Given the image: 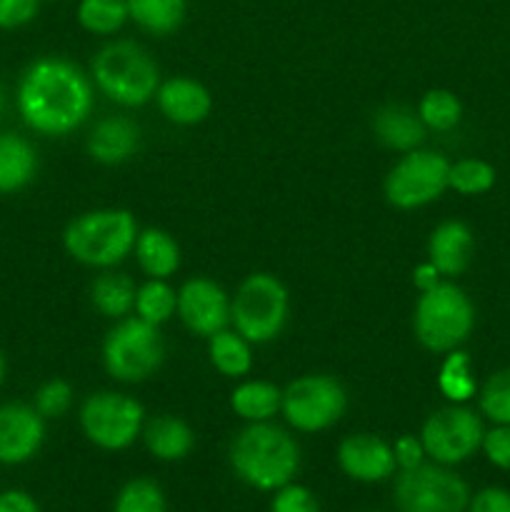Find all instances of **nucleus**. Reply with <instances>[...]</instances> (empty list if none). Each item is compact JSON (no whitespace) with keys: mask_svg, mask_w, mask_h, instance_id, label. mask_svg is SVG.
<instances>
[{"mask_svg":"<svg viewBox=\"0 0 510 512\" xmlns=\"http://www.w3.org/2000/svg\"><path fill=\"white\" fill-rule=\"evenodd\" d=\"M93 108L88 78L63 58H43L25 70L18 88V110L28 128L43 135H65L85 123Z\"/></svg>","mask_w":510,"mask_h":512,"instance_id":"1","label":"nucleus"},{"mask_svg":"<svg viewBox=\"0 0 510 512\" xmlns=\"http://www.w3.org/2000/svg\"><path fill=\"white\" fill-rule=\"evenodd\" d=\"M230 465L250 488L280 490L298 473L300 450L278 425L250 423L230 445Z\"/></svg>","mask_w":510,"mask_h":512,"instance_id":"2","label":"nucleus"},{"mask_svg":"<svg viewBox=\"0 0 510 512\" xmlns=\"http://www.w3.org/2000/svg\"><path fill=\"white\" fill-rule=\"evenodd\" d=\"M138 223L128 210H90L65 228V250L90 268H113L135 248Z\"/></svg>","mask_w":510,"mask_h":512,"instance_id":"3","label":"nucleus"},{"mask_svg":"<svg viewBox=\"0 0 510 512\" xmlns=\"http://www.w3.org/2000/svg\"><path fill=\"white\" fill-rule=\"evenodd\" d=\"M93 78L100 93L125 108L145 105L160 88L158 65L133 40H115L100 48L93 60Z\"/></svg>","mask_w":510,"mask_h":512,"instance_id":"4","label":"nucleus"},{"mask_svg":"<svg viewBox=\"0 0 510 512\" xmlns=\"http://www.w3.org/2000/svg\"><path fill=\"white\" fill-rule=\"evenodd\" d=\"M475 325V308L468 295L453 283L440 280L425 290L415 305V338L430 353H450L468 340Z\"/></svg>","mask_w":510,"mask_h":512,"instance_id":"5","label":"nucleus"},{"mask_svg":"<svg viewBox=\"0 0 510 512\" xmlns=\"http://www.w3.org/2000/svg\"><path fill=\"white\" fill-rule=\"evenodd\" d=\"M230 320L248 343H270L288 320V290L270 273L248 275L230 300Z\"/></svg>","mask_w":510,"mask_h":512,"instance_id":"6","label":"nucleus"},{"mask_svg":"<svg viewBox=\"0 0 510 512\" xmlns=\"http://www.w3.org/2000/svg\"><path fill=\"white\" fill-rule=\"evenodd\" d=\"M163 360L165 345L158 328L140 318H123L105 338V370L120 383H143L158 373Z\"/></svg>","mask_w":510,"mask_h":512,"instance_id":"7","label":"nucleus"},{"mask_svg":"<svg viewBox=\"0 0 510 512\" xmlns=\"http://www.w3.org/2000/svg\"><path fill=\"white\" fill-rule=\"evenodd\" d=\"M395 503L400 512H465L470 490L448 465H418L395 478Z\"/></svg>","mask_w":510,"mask_h":512,"instance_id":"8","label":"nucleus"},{"mask_svg":"<svg viewBox=\"0 0 510 512\" xmlns=\"http://www.w3.org/2000/svg\"><path fill=\"white\" fill-rule=\"evenodd\" d=\"M450 163L433 150H408L385 178V198L400 210L423 208L448 188Z\"/></svg>","mask_w":510,"mask_h":512,"instance_id":"9","label":"nucleus"},{"mask_svg":"<svg viewBox=\"0 0 510 512\" xmlns=\"http://www.w3.org/2000/svg\"><path fill=\"white\" fill-rule=\"evenodd\" d=\"M348 405L343 385L330 375H303L283 390L285 420L300 433H320L338 423Z\"/></svg>","mask_w":510,"mask_h":512,"instance_id":"10","label":"nucleus"},{"mask_svg":"<svg viewBox=\"0 0 510 512\" xmlns=\"http://www.w3.org/2000/svg\"><path fill=\"white\" fill-rule=\"evenodd\" d=\"M143 405L123 393H95L80 408L85 438L103 450H125L143 430Z\"/></svg>","mask_w":510,"mask_h":512,"instance_id":"11","label":"nucleus"},{"mask_svg":"<svg viewBox=\"0 0 510 512\" xmlns=\"http://www.w3.org/2000/svg\"><path fill=\"white\" fill-rule=\"evenodd\" d=\"M483 420L468 408L450 405L435 410L420 430L425 455L438 465H458L473 458L483 445Z\"/></svg>","mask_w":510,"mask_h":512,"instance_id":"12","label":"nucleus"},{"mask_svg":"<svg viewBox=\"0 0 510 512\" xmlns=\"http://www.w3.org/2000/svg\"><path fill=\"white\" fill-rule=\"evenodd\" d=\"M185 328L193 335L210 338L230 323V300L218 283L193 278L178 290V310Z\"/></svg>","mask_w":510,"mask_h":512,"instance_id":"13","label":"nucleus"},{"mask_svg":"<svg viewBox=\"0 0 510 512\" xmlns=\"http://www.w3.org/2000/svg\"><path fill=\"white\" fill-rule=\"evenodd\" d=\"M45 440L43 415L28 405L0 408V463L18 465L33 458Z\"/></svg>","mask_w":510,"mask_h":512,"instance_id":"14","label":"nucleus"},{"mask_svg":"<svg viewBox=\"0 0 510 512\" xmlns=\"http://www.w3.org/2000/svg\"><path fill=\"white\" fill-rule=\"evenodd\" d=\"M338 463L348 478L360 480V483H380L395 473L393 445L385 443L383 438L370 433L350 435L340 443Z\"/></svg>","mask_w":510,"mask_h":512,"instance_id":"15","label":"nucleus"},{"mask_svg":"<svg viewBox=\"0 0 510 512\" xmlns=\"http://www.w3.org/2000/svg\"><path fill=\"white\" fill-rule=\"evenodd\" d=\"M160 113L178 125L203 123L210 113V93L193 78H170L155 93Z\"/></svg>","mask_w":510,"mask_h":512,"instance_id":"16","label":"nucleus"},{"mask_svg":"<svg viewBox=\"0 0 510 512\" xmlns=\"http://www.w3.org/2000/svg\"><path fill=\"white\" fill-rule=\"evenodd\" d=\"M473 250V233L460 220H445L430 233L428 260L438 268L440 275L455 278V275L465 273V268L473 260Z\"/></svg>","mask_w":510,"mask_h":512,"instance_id":"17","label":"nucleus"},{"mask_svg":"<svg viewBox=\"0 0 510 512\" xmlns=\"http://www.w3.org/2000/svg\"><path fill=\"white\" fill-rule=\"evenodd\" d=\"M140 145V128L130 118L113 115L95 123L88 135V153L103 165H118L133 158Z\"/></svg>","mask_w":510,"mask_h":512,"instance_id":"18","label":"nucleus"},{"mask_svg":"<svg viewBox=\"0 0 510 512\" xmlns=\"http://www.w3.org/2000/svg\"><path fill=\"white\" fill-rule=\"evenodd\" d=\"M375 138L393 150H415L425 140V125L418 110L408 105H385L373 118Z\"/></svg>","mask_w":510,"mask_h":512,"instance_id":"19","label":"nucleus"},{"mask_svg":"<svg viewBox=\"0 0 510 512\" xmlns=\"http://www.w3.org/2000/svg\"><path fill=\"white\" fill-rule=\"evenodd\" d=\"M38 170L33 145L15 133H0V193H18Z\"/></svg>","mask_w":510,"mask_h":512,"instance_id":"20","label":"nucleus"},{"mask_svg":"<svg viewBox=\"0 0 510 512\" xmlns=\"http://www.w3.org/2000/svg\"><path fill=\"white\" fill-rule=\"evenodd\" d=\"M135 258H138L140 270L155 280H165L178 270L180 265V248L173 235L165 230L148 228L138 233L135 240Z\"/></svg>","mask_w":510,"mask_h":512,"instance_id":"21","label":"nucleus"},{"mask_svg":"<svg viewBox=\"0 0 510 512\" xmlns=\"http://www.w3.org/2000/svg\"><path fill=\"white\" fill-rule=\"evenodd\" d=\"M145 445L158 460H183L193 450L195 435L185 420L160 415L145 425Z\"/></svg>","mask_w":510,"mask_h":512,"instance_id":"22","label":"nucleus"},{"mask_svg":"<svg viewBox=\"0 0 510 512\" xmlns=\"http://www.w3.org/2000/svg\"><path fill=\"white\" fill-rule=\"evenodd\" d=\"M283 405V390L265 380H248L230 395V408L248 423H268Z\"/></svg>","mask_w":510,"mask_h":512,"instance_id":"23","label":"nucleus"},{"mask_svg":"<svg viewBox=\"0 0 510 512\" xmlns=\"http://www.w3.org/2000/svg\"><path fill=\"white\" fill-rule=\"evenodd\" d=\"M128 15L140 30L150 35H170L183 25L188 0H125Z\"/></svg>","mask_w":510,"mask_h":512,"instance_id":"24","label":"nucleus"},{"mask_svg":"<svg viewBox=\"0 0 510 512\" xmlns=\"http://www.w3.org/2000/svg\"><path fill=\"white\" fill-rule=\"evenodd\" d=\"M135 295L138 288L123 273H103L90 285V300L105 318L123 320L130 310H135Z\"/></svg>","mask_w":510,"mask_h":512,"instance_id":"25","label":"nucleus"},{"mask_svg":"<svg viewBox=\"0 0 510 512\" xmlns=\"http://www.w3.org/2000/svg\"><path fill=\"white\" fill-rule=\"evenodd\" d=\"M210 363L218 373L228 378H243L253 368V353L250 343L238 333V330H218L208 338Z\"/></svg>","mask_w":510,"mask_h":512,"instance_id":"26","label":"nucleus"},{"mask_svg":"<svg viewBox=\"0 0 510 512\" xmlns=\"http://www.w3.org/2000/svg\"><path fill=\"white\" fill-rule=\"evenodd\" d=\"M130 20L125 0H80L78 23L93 35H113Z\"/></svg>","mask_w":510,"mask_h":512,"instance_id":"27","label":"nucleus"},{"mask_svg":"<svg viewBox=\"0 0 510 512\" xmlns=\"http://www.w3.org/2000/svg\"><path fill=\"white\" fill-rule=\"evenodd\" d=\"M175 310H178V293L165 280L150 278L143 288H138V295H135V313L145 323L158 328V325L168 323L173 318Z\"/></svg>","mask_w":510,"mask_h":512,"instance_id":"28","label":"nucleus"},{"mask_svg":"<svg viewBox=\"0 0 510 512\" xmlns=\"http://www.w3.org/2000/svg\"><path fill=\"white\" fill-rule=\"evenodd\" d=\"M438 388L450 403H465L475 395L478 385H475L473 373H470V358L460 350H450L448 358L443 360L438 373Z\"/></svg>","mask_w":510,"mask_h":512,"instance_id":"29","label":"nucleus"},{"mask_svg":"<svg viewBox=\"0 0 510 512\" xmlns=\"http://www.w3.org/2000/svg\"><path fill=\"white\" fill-rule=\"evenodd\" d=\"M418 115L423 120L425 128L438 130V133H445V130H453L455 125L463 118V105L455 98V93L443 88L428 90V93L420 98Z\"/></svg>","mask_w":510,"mask_h":512,"instance_id":"30","label":"nucleus"},{"mask_svg":"<svg viewBox=\"0 0 510 512\" xmlns=\"http://www.w3.org/2000/svg\"><path fill=\"white\" fill-rule=\"evenodd\" d=\"M495 185V168L480 158H463L458 163H450L448 188L460 195H480L488 193Z\"/></svg>","mask_w":510,"mask_h":512,"instance_id":"31","label":"nucleus"},{"mask_svg":"<svg viewBox=\"0 0 510 512\" xmlns=\"http://www.w3.org/2000/svg\"><path fill=\"white\" fill-rule=\"evenodd\" d=\"M113 512H168L163 490L148 478L130 480L115 498Z\"/></svg>","mask_w":510,"mask_h":512,"instance_id":"32","label":"nucleus"},{"mask_svg":"<svg viewBox=\"0 0 510 512\" xmlns=\"http://www.w3.org/2000/svg\"><path fill=\"white\" fill-rule=\"evenodd\" d=\"M480 413L495 425H510V368L498 370L480 390Z\"/></svg>","mask_w":510,"mask_h":512,"instance_id":"33","label":"nucleus"},{"mask_svg":"<svg viewBox=\"0 0 510 512\" xmlns=\"http://www.w3.org/2000/svg\"><path fill=\"white\" fill-rule=\"evenodd\" d=\"M70 403H73V388L65 380H48L35 393V410L43 418H60V415L68 413Z\"/></svg>","mask_w":510,"mask_h":512,"instance_id":"34","label":"nucleus"},{"mask_svg":"<svg viewBox=\"0 0 510 512\" xmlns=\"http://www.w3.org/2000/svg\"><path fill=\"white\" fill-rule=\"evenodd\" d=\"M270 512H320V505L308 488L288 483L275 493Z\"/></svg>","mask_w":510,"mask_h":512,"instance_id":"35","label":"nucleus"},{"mask_svg":"<svg viewBox=\"0 0 510 512\" xmlns=\"http://www.w3.org/2000/svg\"><path fill=\"white\" fill-rule=\"evenodd\" d=\"M483 453L495 468L510 470V425H495L483 435Z\"/></svg>","mask_w":510,"mask_h":512,"instance_id":"36","label":"nucleus"},{"mask_svg":"<svg viewBox=\"0 0 510 512\" xmlns=\"http://www.w3.org/2000/svg\"><path fill=\"white\" fill-rule=\"evenodd\" d=\"M43 0H0V30L28 25L38 15Z\"/></svg>","mask_w":510,"mask_h":512,"instance_id":"37","label":"nucleus"},{"mask_svg":"<svg viewBox=\"0 0 510 512\" xmlns=\"http://www.w3.org/2000/svg\"><path fill=\"white\" fill-rule=\"evenodd\" d=\"M393 453L400 470L418 468L425 460V448L423 443H420V438H415V435H400L393 445Z\"/></svg>","mask_w":510,"mask_h":512,"instance_id":"38","label":"nucleus"},{"mask_svg":"<svg viewBox=\"0 0 510 512\" xmlns=\"http://www.w3.org/2000/svg\"><path fill=\"white\" fill-rule=\"evenodd\" d=\"M470 512H510V493L503 488H483L468 503Z\"/></svg>","mask_w":510,"mask_h":512,"instance_id":"39","label":"nucleus"},{"mask_svg":"<svg viewBox=\"0 0 510 512\" xmlns=\"http://www.w3.org/2000/svg\"><path fill=\"white\" fill-rule=\"evenodd\" d=\"M0 512H40L38 503L23 490H8L0 495Z\"/></svg>","mask_w":510,"mask_h":512,"instance_id":"40","label":"nucleus"},{"mask_svg":"<svg viewBox=\"0 0 510 512\" xmlns=\"http://www.w3.org/2000/svg\"><path fill=\"white\" fill-rule=\"evenodd\" d=\"M440 278H443V275L438 273V268H435L430 260H428V263H420L418 268L413 270V283H415V288L420 290V293L435 288V285L440 283Z\"/></svg>","mask_w":510,"mask_h":512,"instance_id":"41","label":"nucleus"},{"mask_svg":"<svg viewBox=\"0 0 510 512\" xmlns=\"http://www.w3.org/2000/svg\"><path fill=\"white\" fill-rule=\"evenodd\" d=\"M3 378H5V358L3 353H0V383H3Z\"/></svg>","mask_w":510,"mask_h":512,"instance_id":"42","label":"nucleus"},{"mask_svg":"<svg viewBox=\"0 0 510 512\" xmlns=\"http://www.w3.org/2000/svg\"><path fill=\"white\" fill-rule=\"evenodd\" d=\"M0 110H3V90H0Z\"/></svg>","mask_w":510,"mask_h":512,"instance_id":"43","label":"nucleus"}]
</instances>
